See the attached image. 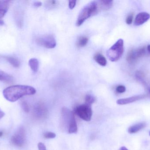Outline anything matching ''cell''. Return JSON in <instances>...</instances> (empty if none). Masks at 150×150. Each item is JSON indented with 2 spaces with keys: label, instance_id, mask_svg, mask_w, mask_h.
Here are the masks:
<instances>
[{
  "label": "cell",
  "instance_id": "obj_1",
  "mask_svg": "<svg viewBox=\"0 0 150 150\" xmlns=\"http://www.w3.org/2000/svg\"><path fill=\"white\" fill-rule=\"evenodd\" d=\"M35 88L25 85H15L9 86L3 91L4 97L8 101L16 102L24 96L34 95L36 93Z\"/></svg>",
  "mask_w": 150,
  "mask_h": 150
},
{
  "label": "cell",
  "instance_id": "obj_2",
  "mask_svg": "<svg viewBox=\"0 0 150 150\" xmlns=\"http://www.w3.org/2000/svg\"><path fill=\"white\" fill-rule=\"evenodd\" d=\"M61 125L62 127L69 134L76 133L78 127L74 112L67 107H63L61 112Z\"/></svg>",
  "mask_w": 150,
  "mask_h": 150
},
{
  "label": "cell",
  "instance_id": "obj_3",
  "mask_svg": "<svg viewBox=\"0 0 150 150\" xmlns=\"http://www.w3.org/2000/svg\"><path fill=\"white\" fill-rule=\"evenodd\" d=\"M99 10L97 1H92L85 5L79 14L76 23L77 26H80L85 20L98 13Z\"/></svg>",
  "mask_w": 150,
  "mask_h": 150
},
{
  "label": "cell",
  "instance_id": "obj_4",
  "mask_svg": "<svg viewBox=\"0 0 150 150\" xmlns=\"http://www.w3.org/2000/svg\"><path fill=\"white\" fill-rule=\"evenodd\" d=\"M124 52V41L122 39L118 40L107 52L108 59L112 62L119 60Z\"/></svg>",
  "mask_w": 150,
  "mask_h": 150
},
{
  "label": "cell",
  "instance_id": "obj_5",
  "mask_svg": "<svg viewBox=\"0 0 150 150\" xmlns=\"http://www.w3.org/2000/svg\"><path fill=\"white\" fill-rule=\"evenodd\" d=\"M74 113L80 119L85 121H90L92 116L91 106L85 104L78 106L75 108Z\"/></svg>",
  "mask_w": 150,
  "mask_h": 150
},
{
  "label": "cell",
  "instance_id": "obj_6",
  "mask_svg": "<svg viewBox=\"0 0 150 150\" xmlns=\"http://www.w3.org/2000/svg\"><path fill=\"white\" fill-rule=\"evenodd\" d=\"M26 141V133L25 129L20 127L16 132L11 136L10 142L12 145L17 147H22Z\"/></svg>",
  "mask_w": 150,
  "mask_h": 150
},
{
  "label": "cell",
  "instance_id": "obj_7",
  "mask_svg": "<svg viewBox=\"0 0 150 150\" xmlns=\"http://www.w3.org/2000/svg\"><path fill=\"white\" fill-rule=\"evenodd\" d=\"M38 45L47 48H53L56 46V41L54 37L51 35H43L36 39Z\"/></svg>",
  "mask_w": 150,
  "mask_h": 150
},
{
  "label": "cell",
  "instance_id": "obj_8",
  "mask_svg": "<svg viewBox=\"0 0 150 150\" xmlns=\"http://www.w3.org/2000/svg\"><path fill=\"white\" fill-rule=\"evenodd\" d=\"M145 54L146 49L144 47L132 49L128 53L127 56V61L130 64L134 63L138 59L144 56Z\"/></svg>",
  "mask_w": 150,
  "mask_h": 150
},
{
  "label": "cell",
  "instance_id": "obj_9",
  "mask_svg": "<svg viewBox=\"0 0 150 150\" xmlns=\"http://www.w3.org/2000/svg\"><path fill=\"white\" fill-rule=\"evenodd\" d=\"M47 110L43 103H38L34 106L33 109V115L36 119H41L46 117Z\"/></svg>",
  "mask_w": 150,
  "mask_h": 150
},
{
  "label": "cell",
  "instance_id": "obj_10",
  "mask_svg": "<svg viewBox=\"0 0 150 150\" xmlns=\"http://www.w3.org/2000/svg\"><path fill=\"white\" fill-rule=\"evenodd\" d=\"M147 97V95L145 94L143 95H137V96H133L127 98L121 99L117 100V104L119 105H125L133 103L135 101L145 98Z\"/></svg>",
  "mask_w": 150,
  "mask_h": 150
},
{
  "label": "cell",
  "instance_id": "obj_11",
  "mask_svg": "<svg viewBox=\"0 0 150 150\" xmlns=\"http://www.w3.org/2000/svg\"><path fill=\"white\" fill-rule=\"evenodd\" d=\"M150 18V15L146 12H142L138 13L135 18L134 24L137 26L142 25L147 22Z\"/></svg>",
  "mask_w": 150,
  "mask_h": 150
},
{
  "label": "cell",
  "instance_id": "obj_12",
  "mask_svg": "<svg viewBox=\"0 0 150 150\" xmlns=\"http://www.w3.org/2000/svg\"><path fill=\"white\" fill-rule=\"evenodd\" d=\"M146 126V124L144 122H142V123H139L136 125H133L128 129L129 133L132 134L137 133L140 130L144 129Z\"/></svg>",
  "mask_w": 150,
  "mask_h": 150
},
{
  "label": "cell",
  "instance_id": "obj_13",
  "mask_svg": "<svg viewBox=\"0 0 150 150\" xmlns=\"http://www.w3.org/2000/svg\"><path fill=\"white\" fill-rule=\"evenodd\" d=\"M100 10H107L112 6V1H97Z\"/></svg>",
  "mask_w": 150,
  "mask_h": 150
},
{
  "label": "cell",
  "instance_id": "obj_14",
  "mask_svg": "<svg viewBox=\"0 0 150 150\" xmlns=\"http://www.w3.org/2000/svg\"><path fill=\"white\" fill-rule=\"evenodd\" d=\"M95 61L100 66L105 67L107 64V60L104 55L101 54L97 53L94 57Z\"/></svg>",
  "mask_w": 150,
  "mask_h": 150
},
{
  "label": "cell",
  "instance_id": "obj_15",
  "mask_svg": "<svg viewBox=\"0 0 150 150\" xmlns=\"http://www.w3.org/2000/svg\"><path fill=\"white\" fill-rule=\"evenodd\" d=\"M29 65L32 70L34 72H37L38 70L39 63L38 59L32 58L29 61Z\"/></svg>",
  "mask_w": 150,
  "mask_h": 150
},
{
  "label": "cell",
  "instance_id": "obj_16",
  "mask_svg": "<svg viewBox=\"0 0 150 150\" xmlns=\"http://www.w3.org/2000/svg\"><path fill=\"white\" fill-rule=\"evenodd\" d=\"M13 78L11 76L2 70H0V81H4L6 82H12Z\"/></svg>",
  "mask_w": 150,
  "mask_h": 150
},
{
  "label": "cell",
  "instance_id": "obj_17",
  "mask_svg": "<svg viewBox=\"0 0 150 150\" xmlns=\"http://www.w3.org/2000/svg\"><path fill=\"white\" fill-rule=\"evenodd\" d=\"M88 42V38L85 36H81L79 38L76 42L77 46L79 47H83L86 45Z\"/></svg>",
  "mask_w": 150,
  "mask_h": 150
},
{
  "label": "cell",
  "instance_id": "obj_18",
  "mask_svg": "<svg viewBox=\"0 0 150 150\" xmlns=\"http://www.w3.org/2000/svg\"><path fill=\"white\" fill-rule=\"evenodd\" d=\"M6 60L15 68H18L20 66V62L16 58L12 57H6Z\"/></svg>",
  "mask_w": 150,
  "mask_h": 150
},
{
  "label": "cell",
  "instance_id": "obj_19",
  "mask_svg": "<svg viewBox=\"0 0 150 150\" xmlns=\"http://www.w3.org/2000/svg\"><path fill=\"white\" fill-rule=\"evenodd\" d=\"M85 100L86 104L91 106L95 102L96 99L93 96L91 95H87L86 96Z\"/></svg>",
  "mask_w": 150,
  "mask_h": 150
},
{
  "label": "cell",
  "instance_id": "obj_20",
  "mask_svg": "<svg viewBox=\"0 0 150 150\" xmlns=\"http://www.w3.org/2000/svg\"><path fill=\"white\" fill-rule=\"evenodd\" d=\"M136 76L137 78L138 81H140L141 83L143 84L144 85H146V82L144 80V75L142 72H140V71L137 72L136 74Z\"/></svg>",
  "mask_w": 150,
  "mask_h": 150
},
{
  "label": "cell",
  "instance_id": "obj_21",
  "mask_svg": "<svg viewBox=\"0 0 150 150\" xmlns=\"http://www.w3.org/2000/svg\"><path fill=\"white\" fill-rule=\"evenodd\" d=\"M10 1H0V9H5L8 10Z\"/></svg>",
  "mask_w": 150,
  "mask_h": 150
},
{
  "label": "cell",
  "instance_id": "obj_22",
  "mask_svg": "<svg viewBox=\"0 0 150 150\" xmlns=\"http://www.w3.org/2000/svg\"><path fill=\"white\" fill-rule=\"evenodd\" d=\"M21 107H22V109L25 112H29L30 111V107L26 101H22L21 103Z\"/></svg>",
  "mask_w": 150,
  "mask_h": 150
},
{
  "label": "cell",
  "instance_id": "obj_23",
  "mask_svg": "<svg viewBox=\"0 0 150 150\" xmlns=\"http://www.w3.org/2000/svg\"><path fill=\"white\" fill-rule=\"evenodd\" d=\"M44 137L46 139H53L56 137V134L52 132H46L44 134Z\"/></svg>",
  "mask_w": 150,
  "mask_h": 150
},
{
  "label": "cell",
  "instance_id": "obj_24",
  "mask_svg": "<svg viewBox=\"0 0 150 150\" xmlns=\"http://www.w3.org/2000/svg\"><path fill=\"white\" fill-rule=\"evenodd\" d=\"M126 88L124 85H120L117 86L116 88V91L117 92L120 93H122L125 92Z\"/></svg>",
  "mask_w": 150,
  "mask_h": 150
},
{
  "label": "cell",
  "instance_id": "obj_25",
  "mask_svg": "<svg viewBox=\"0 0 150 150\" xmlns=\"http://www.w3.org/2000/svg\"><path fill=\"white\" fill-rule=\"evenodd\" d=\"M134 19V15L133 14H130L127 17L126 19V23L128 25H130L133 23Z\"/></svg>",
  "mask_w": 150,
  "mask_h": 150
},
{
  "label": "cell",
  "instance_id": "obj_26",
  "mask_svg": "<svg viewBox=\"0 0 150 150\" xmlns=\"http://www.w3.org/2000/svg\"><path fill=\"white\" fill-rule=\"evenodd\" d=\"M47 3L46 4L47 7L48 8H52V7H54L56 5V1H47Z\"/></svg>",
  "mask_w": 150,
  "mask_h": 150
},
{
  "label": "cell",
  "instance_id": "obj_27",
  "mask_svg": "<svg viewBox=\"0 0 150 150\" xmlns=\"http://www.w3.org/2000/svg\"><path fill=\"white\" fill-rule=\"evenodd\" d=\"M76 1H75V0L69 1V8L70 9H73L75 8L76 5Z\"/></svg>",
  "mask_w": 150,
  "mask_h": 150
},
{
  "label": "cell",
  "instance_id": "obj_28",
  "mask_svg": "<svg viewBox=\"0 0 150 150\" xmlns=\"http://www.w3.org/2000/svg\"><path fill=\"white\" fill-rule=\"evenodd\" d=\"M7 12V10L5 9H0V19H1L4 17Z\"/></svg>",
  "mask_w": 150,
  "mask_h": 150
},
{
  "label": "cell",
  "instance_id": "obj_29",
  "mask_svg": "<svg viewBox=\"0 0 150 150\" xmlns=\"http://www.w3.org/2000/svg\"><path fill=\"white\" fill-rule=\"evenodd\" d=\"M38 148L39 150H47L45 145L41 142L39 143L38 144Z\"/></svg>",
  "mask_w": 150,
  "mask_h": 150
},
{
  "label": "cell",
  "instance_id": "obj_30",
  "mask_svg": "<svg viewBox=\"0 0 150 150\" xmlns=\"http://www.w3.org/2000/svg\"><path fill=\"white\" fill-rule=\"evenodd\" d=\"M33 5L35 7H40L42 5V3L40 1H36L33 3Z\"/></svg>",
  "mask_w": 150,
  "mask_h": 150
},
{
  "label": "cell",
  "instance_id": "obj_31",
  "mask_svg": "<svg viewBox=\"0 0 150 150\" xmlns=\"http://www.w3.org/2000/svg\"><path fill=\"white\" fill-rule=\"evenodd\" d=\"M4 115H5V113L0 109V119L3 118Z\"/></svg>",
  "mask_w": 150,
  "mask_h": 150
},
{
  "label": "cell",
  "instance_id": "obj_32",
  "mask_svg": "<svg viewBox=\"0 0 150 150\" xmlns=\"http://www.w3.org/2000/svg\"><path fill=\"white\" fill-rule=\"evenodd\" d=\"M120 150H129L127 148H126L125 147H122L120 149Z\"/></svg>",
  "mask_w": 150,
  "mask_h": 150
},
{
  "label": "cell",
  "instance_id": "obj_33",
  "mask_svg": "<svg viewBox=\"0 0 150 150\" xmlns=\"http://www.w3.org/2000/svg\"><path fill=\"white\" fill-rule=\"evenodd\" d=\"M4 22L1 19H0V25L3 26L4 25Z\"/></svg>",
  "mask_w": 150,
  "mask_h": 150
},
{
  "label": "cell",
  "instance_id": "obj_34",
  "mask_svg": "<svg viewBox=\"0 0 150 150\" xmlns=\"http://www.w3.org/2000/svg\"><path fill=\"white\" fill-rule=\"evenodd\" d=\"M147 48H148V50L149 52L150 53V45H148V47H147Z\"/></svg>",
  "mask_w": 150,
  "mask_h": 150
},
{
  "label": "cell",
  "instance_id": "obj_35",
  "mask_svg": "<svg viewBox=\"0 0 150 150\" xmlns=\"http://www.w3.org/2000/svg\"><path fill=\"white\" fill-rule=\"evenodd\" d=\"M3 134V133L2 131H0V137L2 136Z\"/></svg>",
  "mask_w": 150,
  "mask_h": 150
},
{
  "label": "cell",
  "instance_id": "obj_36",
  "mask_svg": "<svg viewBox=\"0 0 150 150\" xmlns=\"http://www.w3.org/2000/svg\"><path fill=\"white\" fill-rule=\"evenodd\" d=\"M149 89H148V90H149V92L150 94V88H148Z\"/></svg>",
  "mask_w": 150,
  "mask_h": 150
},
{
  "label": "cell",
  "instance_id": "obj_37",
  "mask_svg": "<svg viewBox=\"0 0 150 150\" xmlns=\"http://www.w3.org/2000/svg\"><path fill=\"white\" fill-rule=\"evenodd\" d=\"M149 135H150V133H149Z\"/></svg>",
  "mask_w": 150,
  "mask_h": 150
}]
</instances>
